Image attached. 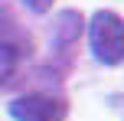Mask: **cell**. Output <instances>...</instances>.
<instances>
[{"label":"cell","instance_id":"6da1fadb","mask_svg":"<svg viewBox=\"0 0 124 121\" xmlns=\"http://www.w3.org/2000/svg\"><path fill=\"white\" fill-rule=\"evenodd\" d=\"M88 39L98 62L118 65L124 62V20L111 10H98L88 23Z\"/></svg>","mask_w":124,"mask_h":121},{"label":"cell","instance_id":"7a4b0ae2","mask_svg":"<svg viewBox=\"0 0 124 121\" xmlns=\"http://www.w3.org/2000/svg\"><path fill=\"white\" fill-rule=\"evenodd\" d=\"M10 115L13 121H65V102L46 92H30L13 98Z\"/></svg>","mask_w":124,"mask_h":121},{"label":"cell","instance_id":"3957f363","mask_svg":"<svg viewBox=\"0 0 124 121\" xmlns=\"http://www.w3.org/2000/svg\"><path fill=\"white\" fill-rule=\"evenodd\" d=\"M0 43L3 46H13L20 56H30L33 52V39L26 30H20L16 16L10 13V7H0Z\"/></svg>","mask_w":124,"mask_h":121},{"label":"cell","instance_id":"277c9868","mask_svg":"<svg viewBox=\"0 0 124 121\" xmlns=\"http://www.w3.org/2000/svg\"><path fill=\"white\" fill-rule=\"evenodd\" d=\"M82 33V16L75 10H62L56 16V30H52V43L56 46H72Z\"/></svg>","mask_w":124,"mask_h":121},{"label":"cell","instance_id":"5b68a950","mask_svg":"<svg viewBox=\"0 0 124 121\" xmlns=\"http://www.w3.org/2000/svg\"><path fill=\"white\" fill-rule=\"evenodd\" d=\"M20 59H23V56H20L13 46H3V43H0V89H3V85L10 82L13 75H16Z\"/></svg>","mask_w":124,"mask_h":121},{"label":"cell","instance_id":"8992f818","mask_svg":"<svg viewBox=\"0 0 124 121\" xmlns=\"http://www.w3.org/2000/svg\"><path fill=\"white\" fill-rule=\"evenodd\" d=\"M26 7H30L33 13H46V10H52V0H23Z\"/></svg>","mask_w":124,"mask_h":121}]
</instances>
